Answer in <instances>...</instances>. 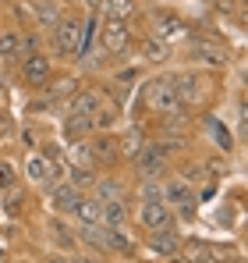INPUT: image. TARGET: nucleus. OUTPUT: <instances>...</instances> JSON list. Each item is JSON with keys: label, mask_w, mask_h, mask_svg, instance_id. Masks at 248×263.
I'll return each instance as SVG.
<instances>
[{"label": "nucleus", "mask_w": 248, "mask_h": 263, "mask_svg": "<svg viewBox=\"0 0 248 263\" xmlns=\"http://www.w3.org/2000/svg\"><path fill=\"white\" fill-rule=\"evenodd\" d=\"M146 100H149V107L160 110V114H174V110L181 107V100H177V92H174V86H170V79L149 82V86H146Z\"/></svg>", "instance_id": "obj_1"}, {"label": "nucleus", "mask_w": 248, "mask_h": 263, "mask_svg": "<svg viewBox=\"0 0 248 263\" xmlns=\"http://www.w3.org/2000/svg\"><path fill=\"white\" fill-rule=\"evenodd\" d=\"M128 40H131V32H128L124 22H107V29H103V36H99V50L121 53V50H128Z\"/></svg>", "instance_id": "obj_2"}, {"label": "nucleus", "mask_w": 248, "mask_h": 263, "mask_svg": "<svg viewBox=\"0 0 248 263\" xmlns=\"http://www.w3.org/2000/svg\"><path fill=\"white\" fill-rule=\"evenodd\" d=\"M57 46L64 53H78V46H82V22H75V18L57 22Z\"/></svg>", "instance_id": "obj_3"}, {"label": "nucleus", "mask_w": 248, "mask_h": 263, "mask_svg": "<svg viewBox=\"0 0 248 263\" xmlns=\"http://www.w3.org/2000/svg\"><path fill=\"white\" fill-rule=\"evenodd\" d=\"M170 86H174L181 103H199L202 100V86H199L195 75H170Z\"/></svg>", "instance_id": "obj_4"}, {"label": "nucleus", "mask_w": 248, "mask_h": 263, "mask_svg": "<svg viewBox=\"0 0 248 263\" xmlns=\"http://www.w3.org/2000/svg\"><path fill=\"white\" fill-rule=\"evenodd\" d=\"M142 224H146L149 231H167V228L174 224V214L167 210L163 203H146V206H142Z\"/></svg>", "instance_id": "obj_5"}, {"label": "nucleus", "mask_w": 248, "mask_h": 263, "mask_svg": "<svg viewBox=\"0 0 248 263\" xmlns=\"http://www.w3.org/2000/svg\"><path fill=\"white\" fill-rule=\"evenodd\" d=\"M163 157L167 149L163 146H146V149H138V175H160L163 171Z\"/></svg>", "instance_id": "obj_6"}, {"label": "nucleus", "mask_w": 248, "mask_h": 263, "mask_svg": "<svg viewBox=\"0 0 248 263\" xmlns=\"http://www.w3.org/2000/svg\"><path fill=\"white\" fill-rule=\"evenodd\" d=\"M149 249L156 253V256H177L181 253V242H177V235H170V228L167 231H153V242H149Z\"/></svg>", "instance_id": "obj_7"}, {"label": "nucleus", "mask_w": 248, "mask_h": 263, "mask_svg": "<svg viewBox=\"0 0 248 263\" xmlns=\"http://www.w3.org/2000/svg\"><path fill=\"white\" fill-rule=\"evenodd\" d=\"M68 157H71V167H78V171H92V167H96V149H92V146H85L82 139H75V142H71Z\"/></svg>", "instance_id": "obj_8"}, {"label": "nucleus", "mask_w": 248, "mask_h": 263, "mask_svg": "<svg viewBox=\"0 0 248 263\" xmlns=\"http://www.w3.org/2000/svg\"><path fill=\"white\" fill-rule=\"evenodd\" d=\"M25 79H29L32 86H43V82L50 79V61L39 57V53H32V57L25 61Z\"/></svg>", "instance_id": "obj_9"}, {"label": "nucleus", "mask_w": 248, "mask_h": 263, "mask_svg": "<svg viewBox=\"0 0 248 263\" xmlns=\"http://www.w3.org/2000/svg\"><path fill=\"white\" fill-rule=\"evenodd\" d=\"M99 224L121 228V224H124V203H121V199H107V203H103V210H99Z\"/></svg>", "instance_id": "obj_10"}, {"label": "nucleus", "mask_w": 248, "mask_h": 263, "mask_svg": "<svg viewBox=\"0 0 248 263\" xmlns=\"http://www.w3.org/2000/svg\"><path fill=\"white\" fill-rule=\"evenodd\" d=\"M96 107H99V96H96V92H78V96H71V114L92 118Z\"/></svg>", "instance_id": "obj_11"}, {"label": "nucleus", "mask_w": 248, "mask_h": 263, "mask_svg": "<svg viewBox=\"0 0 248 263\" xmlns=\"http://www.w3.org/2000/svg\"><path fill=\"white\" fill-rule=\"evenodd\" d=\"M99 210H103V203H96V199H78L71 214L82 220V224H96V220H99Z\"/></svg>", "instance_id": "obj_12"}, {"label": "nucleus", "mask_w": 248, "mask_h": 263, "mask_svg": "<svg viewBox=\"0 0 248 263\" xmlns=\"http://www.w3.org/2000/svg\"><path fill=\"white\" fill-rule=\"evenodd\" d=\"M103 18H107V22H124V18H131V0H103Z\"/></svg>", "instance_id": "obj_13"}, {"label": "nucleus", "mask_w": 248, "mask_h": 263, "mask_svg": "<svg viewBox=\"0 0 248 263\" xmlns=\"http://www.w3.org/2000/svg\"><path fill=\"white\" fill-rule=\"evenodd\" d=\"M89 128H92V121H89V118L71 114V118H68V125H64V135H68V142H75V139H82Z\"/></svg>", "instance_id": "obj_14"}, {"label": "nucleus", "mask_w": 248, "mask_h": 263, "mask_svg": "<svg viewBox=\"0 0 248 263\" xmlns=\"http://www.w3.org/2000/svg\"><path fill=\"white\" fill-rule=\"evenodd\" d=\"M29 178L32 181H53V164H46L43 157H32L29 160Z\"/></svg>", "instance_id": "obj_15"}, {"label": "nucleus", "mask_w": 248, "mask_h": 263, "mask_svg": "<svg viewBox=\"0 0 248 263\" xmlns=\"http://www.w3.org/2000/svg\"><path fill=\"white\" fill-rule=\"evenodd\" d=\"M138 149H142V132H138V128H128L121 135V153H124V157H135Z\"/></svg>", "instance_id": "obj_16"}, {"label": "nucleus", "mask_w": 248, "mask_h": 263, "mask_svg": "<svg viewBox=\"0 0 248 263\" xmlns=\"http://www.w3.org/2000/svg\"><path fill=\"white\" fill-rule=\"evenodd\" d=\"M53 203H57L60 210H75L78 192H75V189H68V185H60V189H53Z\"/></svg>", "instance_id": "obj_17"}, {"label": "nucleus", "mask_w": 248, "mask_h": 263, "mask_svg": "<svg viewBox=\"0 0 248 263\" xmlns=\"http://www.w3.org/2000/svg\"><path fill=\"white\" fill-rule=\"evenodd\" d=\"M206 132L216 139V142H220V146H223V149H231V135H227V128H223L216 118H206Z\"/></svg>", "instance_id": "obj_18"}, {"label": "nucleus", "mask_w": 248, "mask_h": 263, "mask_svg": "<svg viewBox=\"0 0 248 263\" xmlns=\"http://www.w3.org/2000/svg\"><path fill=\"white\" fill-rule=\"evenodd\" d=\"M32 11H36L39 25H57V7H53V4H36Z\"/></svg>", "instance_id": "obj_19"}, {"label": "nucleus", "mask_w": 248, "mask_h": 263, "mask_svg": "<svg viewBox=\"0 0 248 263\" xmlns=\"http://www.w3.org/2000/svg\"><path fill=\"white\" fill-rule=\"evenodd\" d=\"M188 192H192V189H188V185H181V181H177V185H170V189H167L163 196H167V199H170V203H188V199H192V196H188Z\"/></svg>", "instance_id": "obj_20"}, {"label": "nucleus", "mask_w": 248, "mask_h": 263, "mask_svg": "<svg viewBox=\"0 0 248 263\" xmlns=\"http://www.w3.org/2000/svg\"><path fill=\"white\" fill-rule=\"evenodd\" d=\"M18 46H22V36L7 32V36L0 40V53H4V57H14V53H18Z\"/></svg>", "instance_id": "obj_21"}, {"label": "nucleus", "mask_w": 248, "mask_h": 263, "mask_svg": "<svg viewBox=\"0 0 248 263\" xmlns=\"http://www.w3.org/2000/svg\"><path fill=\"white\" fill-rule=\"evenodd\" d=\"M199 57H206V61H213V64H223L220 46H213V43H199Z\"/></svg>", "instance_id": "obj_22"}, {"label": "nucleus", "mask_w": 248, "mask_h": 263, "mask_svg": "<svg viewBox=\"0 0 248 263\" xmlns=\"http://www.w3.org/2000/svg\"><path fill=\"white\" fill-rule=\"evenodd\" d=\"M146 53H149V61H167V57H170V46L167 43H149Z\"/></svg>", "instance_id": "obj_23"}, {"label": "nucleus", "mask_w": 248, "mask_h": 263, "mask_svg": "<svg viewBox=\"0 0 248 263\" xmlns=\"http://www.w3.org/2000/svg\"><path fill=\"white\" fill-rule=\"evenodd\" d=\"M117 196H121V185H117V181H103V185H99V203H103V199H117Z\"/></svg>", "instance_id": "obj_24"}, {"label": "nucleus", "mask_w": 248, "mask_h": 263, "mask_svg": "<svg viewBox=\"0 0 248 263\" xmlns=\"http://www.w3.org/2000/svg\"><path fill=\"white\" fill-rule=\"evenodd\" d=\"M142 199H146V203H163V189H160V185H153V181H149V185H146V189H142Z\"/></svg>", "instance_id": "obj_25"}, {"label": "nucleus", "mask_w": 248, "mask_h": 263, "mask_svg": "<svg viewBox=\"0 0 248 263\" xmlns=\"http://www.w3.org/2000/svg\"><path fill=\"white\" fill-rule=\"evenodd\" d=\"M156 29H160V32H181V25H177V18H174V14L156 18Z\"/></svg>", "instance_id": "obj_26"}, {"label": "nucleus", "mask_w": 248, "mask_h": 263, "mask_svg": "<svg viewBox=\"0 0 248 263\" xmlns=\"http://www.w3.org/2000/svg\"><path fill=\"white\" fill-rule=\"evenodd\" d=\"M92 149H96V157H114V142H110L107 135H103V139H99V142H96Z\"/></svg>", "instance_id": "obj_27"}, {"label": "nucleus", "mask_w": 248, "mask_h": 263, "mask_svg": "<svg viewBox=\"0 0 248 263\" xmlns=\"http://www.w3.org/2000/svg\"><path fill=\"white\" fill-rule=\"evenodd\" d=\"M11 181H14V175H11V167H7V164H0V185L7 189Z\"/></svg>", "instance_id": "obj_28"}, {"label": "nucleus", "mask_w": 248, "mask_h": 263, "mask_svg": "<svg viewBox=\"0 0 248 263\" xmlns=\"http://www.w3.org/2000/svg\"><path fill=\"white\" fill-rule=\"evenodd\" d=\"M110 121H114V114H110V110H96V125H103V128H107Z\"/></svg>", "instance_id": "obj_29"}, {"label": "nucleus", "mask_w": 248, "mask_h": 263, "mask_svg": "<svg viewBox=\"0 0 248 263\" xmlns=\"http://www.w3.org/2000/svg\"><path fill=\"white\" fill-rule=\"evenodd\" d=\"M241 135H245V139H248V103H245V107H241Z\"/></svg>", "instance_id": "obj_30"}, {"label": "nucleus", "mask_w": 248, "mask_h": 263, "mask_svg": "<svg viewBox=\"0 0 248 263\" xmlns=\"http://www.w3.org/2000/svg\"><path fill=\"white\" fill-rule=\"evenodd\" d=\"M85 7H92V11H99V7H103V0H82Z\"/></svg>", "instance_id": "obj_31"}, {"label": "nucleus", "mask_w": 248, "mask_h": 263, "mask_svg": "<svg viewBox=\"0 0 248 263\" xmlns=\"http://www.w3.org/2000/svg\"><path fill=\"white\" fill-rule=\"evenodd\" d=\"M4 135H11V125H7V121H0V139H4Z\"/></svg>", "instance_id": "obj_32"}, {"label": "nucleus", "mask_w": 248, "mask_h": 263, "mask_svg": "<svg viewBox=\"0 0 248 263\" xmlns=\"http://www.w3.org/2000/svg\"><path fill=\"white\" fill-rule=\"evenodd\" d=\"M241 82H245V86H248V68H245V71H241Z\"/></svg>", "instance_id": "obj_33"}, {"label": "nucleus", "mask_w": 248, "mask_h": 263, "mask_svg": "<svg viewBox=\"0 0 248 263\" xmlns=\"http://www.w3.org/2000/svg\"><path fill=\"white\" fill-rule=\"evenodd\" d=\"M0 260H4V249H0Z\"/></svg>", "instance_id": "obj_34"}, {"label": "nucleus", "mask_w": 248, "mask_h": 263, "mask_svg": "<svg viewBox=\"0 0 248 263\" xmlns=\"http://www.w3.org/2000/svg\"><path fill=\"white\" fill-rule=\"evenodd\" d=\"M245 4H248V0H245Z\"/></svg>", "instance_id": "obj_35"}]
</instances>
